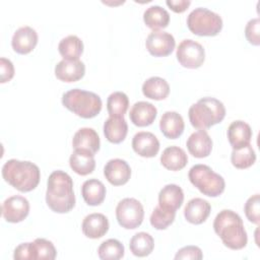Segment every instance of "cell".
<instances>
[{"mask_svg":"<svg viewBox=\"0 0 260 260\" xmlns=\"http://www.w3.org/2000/svg\"><path fill=\"white\" fill-rule=\"evenodd\" d=\"M188 116L194 128L206 130L223 120L225 108L219 100L206 96L200 99L189 108Z\"/></svg>","mask_w":260,"mask_h":260,"instance_id":"277c9868","label":"cell"},{"mask_svg":"<svg viewBox=\"0 0 260 260\" xmlns=\"http://www.w3.org/2000/svg\"><path fill=\"white\" fill-rule=\"evenodd\" d=\"M124 246L116 239H109L103 242L99 249L98 254L101 259H121L124 256Z\"/></svg>","mask_w":260,"mask_h":260,"instance_id":"e575fe53","label":"cell"},{"mask_svg":"<svg viewBox=\"0 0 260 260\" xmlns=\"http://www.w3.org/2000/svg\"><path fill=\"white\" fill-rule=\"evenodd\" d=\"M81 194L86 204L96 206L105 200L106 187L100 180L89 179L82 184Z\"/></svg>","mask_w":260,"mask_h":260,"instance_id":"4316f807","label":"cell"},{"mask_svg":"<svg viewBox=\"0 0 260 260\" xmlns=\"http://www.w3.org/2000/svg\"><path fill=\"white\" fill-rule=\"evenodd\" d=\"M188 177L190 182L206 196L217 197L224 191L225 182L223 178L206 165L193 166L189 170Z\"/></svg>","mask_w":260,"mask_h":260,"instance_id":"8992f818","label":"cell"},{"mask_svg":"<svg viewBox=\"0 0 260 260\" xmlns=\"http://www.w3.org/2000/svg\"><path fill=\"white\" fill-rule=\"evenodd\" d=\"M2 177L16 190L29 192L38 186L41 173L39 167L34 162L12 158L3 165Z\"/></svg>","mask_w":260,"mask_h":260,"instance_id":"3957f363","label":"cell"},{"mask_svg":"<svg viewBox=\"0 0 260 260\" xmlns=\"http://www.w3.org/2000/svg\"><path fill=\"white\" fill-rule=\"evenodd\" d=\"M13 258L16 260L32 259V247L31 243H22L18 245L13 253Z\"/></svg>","mask_w":260,"mask_h":260,"instance_id":"60d3db41","label":"cell"},{"mask_svg":"<svg viewBox=\"0 0 260 260\" xmlns=\"http://www.w3.org/2000/svg\"><path fill=\"white\" fill-rule=\"evenodd\" d=\"M47 205L57 213L69 212L75 205L73 181L71 177L61 171H54L47 182Z\"/></svg>","mask_w":260,"mask_h":260,"instance_id":"6da1fadb","label":"cell"},{"mask_svg":"<svg viewBox=\"0 0 260 260\" xmlns=\"http://www.w3.org/2000/svg\"><path fill=\"white\" fill-rule=\"evenodd\" d=\"M245 214L247 218L255 223L259 224L260 221V197L259 194H255L251 196L245 203L244 207Z\"/></svg>","mask_w":260,"mask_h":260,"instance_id":"8d00e7d4","label":"cell"},{"mask_svg":"<svg viewBox=\"0 0 260 260\" xmlns=\"http://www.w3.org/2000/svg\"><path fill=\"white\" fill-rule=\"evenodd\" d=\"M187 26L194 35L213 37L221 30L222 19L219 14L205 7H197L189 13Z\"/></svg>","mask_w":260,"mask_h":260,"instance_id":"52a82bcc","label":"cell"},{"mask_svg":"<svg viewBox=\"0 0 260 260\" xmlns=\"http://www.w3.org/2000/svg\"><path fill=\"white\" fill-rule=\"evenodd\" d=\"M144 23L152 28L153 30H158L159 28H165L170 22L169 12L159 5H151L145 9L143 13Z\"/></svg>","mask_w":260,"mask_h":260,"instance_id":"f1b7e54d","label":"cell"},{"mask_svg":"<svg viewBox=\"0 0 260 260\" xmlns=\"http://www.w3.org/2000/svg\"><path fill=\"white\" fill-rule=\"evenodd\" d=\"M189 152L198 158L206 157L212 149V140L205 130H198L192 133L186 142Z\"/></svg>","mask_w":260,"mask_h":260,"instance_id":"e0dca14e","label":"cell"},{"mask_svg":"<svg viewBox=\"0 0 260 260\" xmlns=\"http://www.w3.org/2000/svg\"><path fill=\"white\" fill-rule=\"evenodd\" d=\"M142 92L146 98L151 100H165L170 93V85L166 79L158 76H152L143 82Z\"/></svg>","mask_w":260,"mask_h":260,"instance_id":"83f0119b","label":"cell"},{"mask_svg":"<svg viewBox=\"0 0 260 260\" xmlns=\"http://www.w3.org/2000/svg\"><path fill=\"white\" fill-rule=\"evenodd\" d=\"M104 175L112 185L121 186L129 181L131 169L126 160L113 158L106 164L104 168Z\"/></svg>","mask_w":260,"mask_h":260,"instance_id":"7c38bea8","label":"cell"},{"mask_svg":"<svg viewBox=\"0 0 260 260\" xmlns=\"http://www.w3.org/2000/svg\"><path fill=\"white\" fill-rule=\"evenodd\" d=\"M129 99L122 91L112 92L107 100V110L110 116L122 117L128 110Z\"/></svg>","mask_w":260,"mask_h":260,"instance_id":"d6a6232c","label":"cell"},{"mask_svg":"<svg viewBox=\"0 0 260 260\" xmlns=\"http://www.w3.org/2000/svg\"><path fill=\"white\" fill-rule=\"evenodd\" d=\"M129 247L133 255L137 257H145L152 252L154 247V241L149 234L145 232H140L135 234L131 238Z\"/></svg>","mask_w":260,"mask_h":260,"instance_id":"4dcf8cb0","label":"cell"},{"mask_svg":"<svg viewBox=\"0 0 260 260\" xmlns=\"http://www.w3.org/2000/svg\"><path fill=\"white\" fill-rule=\"evenodd\" d=\"M203 258L202 251L199 247L197 246H186L181 248L176 256L175 259H195V260H200Z\"/></svg>","mask_w":260,"mask_h":260,"instance_id":"f35d334b","label":"cell"},{"mask_svg":"<svg viewBox=\"0 0 260 260\" xmlns=\"http://www.w3.org/2000/svg\"><path fill=\"white\" fill-rule=\"evenodd\" d=\"M38 43V34L30 26H21L12 36L11 45L13 50L21 55L31 52Z\"/></svg>","mask_w":260,"mask_h":260,"instance_id":"9a60e30c","label":"cell"},{"mask_svg":"<svg viewBox=\"0 0 260 260\" xmlns=\"http://www.w3.org/2000/svg\"><path fill=\"white\" fill-rule=\"evenodd\" d=\"M128 133V125L124 116H110L104 123V134L112 143L122 142Z\"/></svg>","mask_w":260,"mask_h":260,"instance_id":"cb8c5ba5","label":"cell"},{"mask_svg":"<svg viewBox=\"0 0 260 260\" xmlns=\"http://www.w3.org/2000/svg\"><path fill=\"white\" fill-rule=\"evenodd\" d=\"M256 160V153L251 144L244 147L233 149L231 154V161L237 169H248L254 165Z\"/></svg>","mask_w":260,"mask_h":260,"instance_id":"1f68e13d","label":"cell"},{"mask_svg":"<svg viewBox=\"0 0 260 260\" xmlns=\"http://www.w3.org/2000/svg\"><path fill=\"white\" fill-rule=\"evenodd\" d=\"M3 217L8 222H20L29 212L28 200L20 195H13L4 200L1 206Z\"/></svg>","mask_w":260,"mask_h":260,"instance_id":"8fae6325","label":"cell"},{"mask_svg":"<svg viewBox=\"0 0 260 260\" xmlns=\"http://www.w3.org/2000/svg\"><path fill=\"white\" fill-rule=\"evenodd\" d=\"M116 217L119 224L127 230L138 228L144 217V209L135 198H124L116 207Z\"/></svg>","mask_w":260,"mask_h":260,"instance_id":"ba28073f","label":"cell"},{"mask_svg":"<svg viewBox=\"0 0 260 260\" xmlns=\"http://www.w3.org/2000/svg\"><path fill=\"white\" fill-rule=\"evenodd\" d=\"M89 151L82 149H74L69 157L70 168L78 175L86 176L91 174L95 168V160Z\"/></svg>","mask_w":260,"mask_h":260,"instance_id":"d4e9b609","label":"cell"},{"mask_svg":"<svg viewBox=\"0 0 260 260\" xmlns=\"http://www.w3.org/2000/svg\"><path fill=\"white\" fill-rule=\"evenodd\" d=\"M213 229L225 247L241 250L248 242L247 232L241 216L231 209H223L217 213L213 221Z\"/></svg>","mask_w":260,"mask_h":260,"instance_id":"7a4b0ae2","label":"cell"},{"mask_svg":"<svg viewBox=\"0 0 260 260\" xmlns=\"http://www.w3.org/2000/svg\"><path fill=\"white\" fill-rule=\"evenodd\" d=\"M132 148L140 156L153 157L159 150V141L151 132L141 131L133 136Z\"/></svg>","mask_w":260,"mask_h":260,"instance_id":"5bb4252c","label":"cell"},{"mask_svg":"<svg viewBox=\"0 0 260 260\" xmlns=\"http://www.w3.org/2000/svg\"><path fill=\"white\" fill-rule=\"evenodd\" d=\"M160 162L170 171H179L187 165L188 156L184 149L173 145L164 149L160 155Z\"/></svg>","mask_w":260,"mask_h":260,"instance_id":"484cf974","label":"cell"},{"mask_svg":"<svg viewBox=\"0 0 260 260\" xmlns=\"http://www.w3.org/2000/svg\"><path fill=\"white\" fill-rule=\"evenodd\" d=\"M159 128L161 133L170 139H176L182 135L185 123L183 117L174 111H168L162 114L159 121Z\"/></svg>","mask_w":260,"mask_h":260,"instance_id":"44dd1931","label":"cell"},{"mask_svg":"<svg viewBox=\"0 0 260 260\" xmlns=\"http://www.w3.org/2000/svg\"><path fill=\"white\" fill-rule=\"evenodd\" d=\"M176 46L173 35L164 30H152L146 38L145 47L154 57H165L170 55Z\"/></svg>","mask_w":260,"mask_h":260,"instance_id":"30bf717a","label":"cell"},{"mask_svg":"<svg viewBox=\"0 0 260 260\" xmlns=\"http://www.w3.org/2000/svg\"><path fill=\"white\" fill-rule=\"evenodd\" d=\"M58 50L63 59L78 60L83 52V43L77 36L70 35L60 41Z\"/></svg>","mask_w":260,"mask_h":260,"instance_id":"f546056e","label":"cell"},{"mask_svg":"<svg viewBox=\"0 0 260 260\" xmlns=\"http://www.w3.org/2000/svg\"><path fill=\"white\" fill-rule=\"evenodd\" d=\"M100 137L92 128L84 127L77 130L72 139L74 149H82L94 154L100 149Z\"/></svg>","mask_w":260,"mask_h":260,"instance_id":"7402d4cb","label":"cell"},{"mask_svg":"<svg viewBox=\"0 0 260 260\" xmlns=\"http://www.w3.org/2000/svg\"><path fill=\"white\" fill-rule=\"evenodd\" d=\"M81 230L85 237L99 239L105 236L109 231V220L103 213H90L83 218Z\"/></svg>","mask_w":260,"mask_h":260,"instance_id":"2e32d148","label":"cell"},{"mask_svg":"<svg viewBox=\"0 0 260 260\" xmlns=\"http://www.w3.org/2000/svg\"><path fill=\"white\" fill-rule=\"evenodd\" d=\"M31 247L34 260H53L56 258L57 251L51 241L43 238H38L31 243Z\"/></svg>","mask_w":260,"mask_h":260,"instance_id":"836d02e7","label":"cell"},{"mask_svg":"<svg viewBox=\"0 0 260 260\" xmlns=\"http://www.w3.org/2000/svg\"><path fill=\"white\" fill-rule=\"evenodd\" d=\"M228 138L233 149H238L250 144L252 129L249 124L242 120L234 121L228 128Z\"/></svg>","mask_w":260,"mask_h":260,"instance_id":"ffe728a7","label":"cell"},{"mask_svg":"<svg viewBox=\"0 0 260 260\" xmlns=\"http://www.w3.org/2000/svg\"><path fill=\"white\" fill-rule=\"evenodd\" d=\"M175 216L176 211L167 210L157 205L150 215V224L156 230H166L174 222Z\"/></svg>","mask_w":260,"mask_h":260,"instance_id":"d590c367","label":"cell"},{"mask_svg":"<svg viewBox=\"0 0 260 260\" xmlns=\"http://www.w3.org/2000/svg\"><path fill=\"white\" fill-rule=\"evenodd\" d=\"M62 104L66 109L84 119L95 117L103 106L102 100L96 93L80 88H73L64 92Z\"/></svg>","mask_w":260,"mask_h":260,"instance_id":"5b68a950","label":"cell"},{"mask_svg":"<svg viewBox=\"0 0 260 260\" xmlns=\"http://www.w3.org/2000/svg\"><path fill=\"white\" fill-rule=\"evenodd\" d=\"M85 73V65L82 61L63 59L55 66V75L65 82H75L81 79Z\"/></svg>","mask_w":260,"mask_h":260,"instance_id":"4fadbf2b","label":"cell"},{"mask_svg":"<svg viewBox=\"0 0 260 260\" xmlns=\"http://www.w3.org/2000/svg\"><path fill=\"white\" fill-rule=\"evenodd\" d=\"M0 70H1V82H7L14 76V66L9 59L0 58Z\"/></svg>","mask_w":260,"mask_h":260,"instance_id":"ab89813d","label":"cell"},{"mask_svg":"<svg viewBox=\"0 0 260 260\" xmlns=\"http://www.w3.org/2000/svg\"><path fill=\"white\" fill-rule=\"evenodd\" d=\"M211 211V206L208 201L202 198H193L188 201L184 208V216L187 221L200 224L204 222L209 216Z\"/></svg>","mask_w":260,"mask_h":260,"instance_id":"d6986e66","label":"cell"},{"mask_svg":"<svg viewBox=\"0 0 260 260\" xmlns=\"http://www.w3.org/2000/svg\"><path fill=\"white\" fill-rule=\"evenodd\" d=\"M184 201V192L176 184H168L158 193V205L167 210L176 211Z\"/></svg>","mask_w":260,"mask_h":260,"instance_id":"603a6c76","label":"cell"},{"mask_svg":"<svg viewBox=\"0 0 260 260\" xmlns=\"http://www.w3.org/2000/svg\"><path fill=\"white\" fill-rule=\"evenodd\" d=\"M259 27H260V19L258 17L250 19L245 27L246 39L250 44L254 46H259L260 44Z\"/></svg>","mask_w":260,"mask_h":260,"instance_id":"74e56055","label":"cell"},{"mask_svg":"<svg viewBox=\"0 0 260 260\" xmlns=\"http://www.w3.org/2000/svg\"><path fill=\"white\" fill-rule=\"evenodd\" d=\"M167 5L175 12L181 13L184 12L189 5L191 4V1L189 0H167L166 1Z\"/></svg>","mask_w":260,"mask_h":260,"instance_id":"b9f144b4","label":"cell"},{"mask_svg":"<svg viewBox=\"0 0 260 260\" xmlns=\"http://www.w3.org/2000/svg\"><path fill=\"white\" fill-rule=\"evenodd\" d=\"M157 114L156 108L148 102H137L130 109L129 118L138 127L149 126L153 123Z\"/></svg>","mask_w":260,"mask_h":260,"instance_id":"ac0fdd59","label":"cell"},{"mask_svg":"<svg viewBox=\"0 0 260 260\" xmlns=\"http://www.w3.org/2000/svg\"><path fill=\"white\" fill-rule=\"evenodd\" d=\"M176 56L183 67L195 69L203 64L205 51L201 44L191 39H186L179 44Z\"/></svg>","mask_w":260,"mask_h":260,"instance_id":"9c48e42d","label":"cell"}]
</instances>
